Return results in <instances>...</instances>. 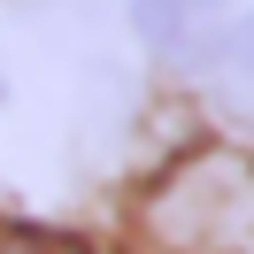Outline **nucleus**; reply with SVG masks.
<instances>
[{
    "mask_svg": "<svg viewBox=\"0 0 254 254\" xmlns=\"http://www.w3.org/2000/svg\"><path fill=\"white\" fill-rule=\"evenodd\" d=\"M146 254H247L254 247V154L192 146L139 200Z\"/></svg>",
    "mask_w": 254,
    "mask_h": 254,
    "instance_id": "f257e3e1",
    "label": "nucleus"
},
{
    "mask_svg": "<svg viewBox=\"0 0 254 254\" xmlns=\"http://www.w3.org/2000/svg\"><path fill=\"white\" fill-rule=\"evenodd\" d=\"M177 54H185L192 77L216 93V108H231L239 124H254V8L239 23H223L216 39H185Z\"/></svg>",
    "mask_w": 254,
    "mask_h": 254,
    "instance_id": "f03ea898",
    "label": "nucleus"
},
{
    "mask_svg": "<svg viewBox=\"0 0 254 254\" xmlns=\"http://www.w3.org/2000/svg\"><path fill=\"white\" fill-rule=\"evenodd\" d=\"M208 16H223V0H131V31L146 47H185V39L208 31Z\"/></svg>",
    "mask_w": 254,
    "mask_h": 254,
    "instance_id": "7ed1b4c3",
    "label": "nucleus"
},
{
    "mask_svg": "<svg viewBox=\"0 0 254 254\" xmlns=\"http://www.w3.org/2000/svg\"><path fill=\"white\" fill-rule=\"evenodd\" d=\"M0 254H85V247L62 231H39V223H0Z\"/></svg>",
    "mask_w": 254,
    "mask_h": 254,
    "instance_id": "20e7f679",
    "label": "nucleus"
}]
</instances>
